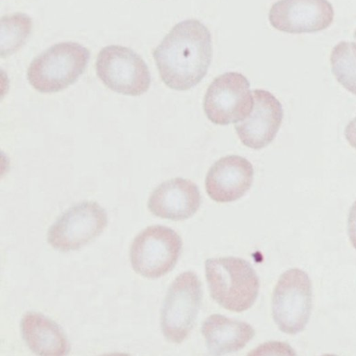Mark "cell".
<instances>
[{
	"mask_svg": "<svg viewBox=\"0 0 356 356\" xmlns=\"http://www.w3.org/2000/svg\"><path fill=\"white\" fill-rule=\"evenodd\" d=\"M105 210L94 201L76 204L49 228L48 242L55 249L67 251L81 248L98 236L107 224Z\"/></svg>",
	"mask_w": 356,
	"mask_h": 356,
	"instance_id": "9c48e42d",
	"label": "cell"
},
{
	"mask_svg": "<svg viewBox=\"0 0 356 356\" xmlns=\"http://www.w3.org/2000/svg\"><path fill=\"white\" fill-rule=\"evenodd\" d=\"M181 247L180 236L172 229L161 225L149 226L134 240L130 250L131 265L143 277H160L173 269Z\"/></svg>",
	"mask_w": 356,
	"mask_h": 356,
	"instance_id": "52a82bcc",
	"label": "cell"
},
{
	"mask_svg": "<svg viewBox=\"0 0 356 356\" xmlns=\"http://www.w3.org/2000/svg\"><path fill=\"white\" fill-rule=\"evenodd\" d=\"M348 233L353 246L356 249V201L351 206L349 212Z\"/></svg>",
	"mask_w": 356,
	"mask_h": 356,
	"instance_id": "ac0fdd59",
	"label": "cell"
},
{
	"mask_svg": "<svg viewBox=\"0 0 356 356\" xmlns=\"http://www.w3.org/2000/svg\"><path fill=\"white\" fill-rule=\"evenodd\" d=\"M202 298L201 282L193 272L180 274L165 297L161 325L165 338L179 343L188 336L196 320Z\"/></svg>",
	"mask_w": 356,
	"mask_h": 356,
	"instance_id": "277c9868",
	"label": "cell"
},
{
	"mask_svg": "<svg viewBox=\"0 0 356 356\" xmlns=\"http://www.w3.org/2000/svg\"><path fill=\"white\" fill-rule=\"evenodd\" d=\"M253 176V167L247 159L236 155H227L210 167L205 178L206 191L216 202H232L249 190Z\"/></svg>",
	"mask_w": 356,
	"mask_h": 356,
	"instance_id": "7c38bea8",
	"label": "cell"
},
{
	"mask_svg": "<svg viewBox=\"0 0 356 356\" xmlns=\"http://www.w3.org/2000/svg\"><path fill=\"white\" fill-rule=\"evenodd\" d=\"M96 72L106 86L126 95H140L148 90L151 83L144 60L131 49L121 45H108L100 50Z\"/></svg>",
	"mask_w": 356,
	"mask_h": 356,
	"instance_id": "8992f818",
	"label": "cell"
},
{
	"mask_svg": "<svg viewBox=\"0 0 356 356\" xmlns=\"http://www.w3.org/2000/svg\"><path fill=\"white\" fill-rule=\"evenodd\" d=\"M89 59V50L80 44L57 43L32 61L27 70V78L39 92H58L77 80L84 72Z\"/></svg>",
	"mask_w": 356,
	"mask_h": 356,
	"instance_id": "3957f363",
	"label": "cell"
},
{
	"mask_svg": "<svg viewBox=\"0 0 356 356\" xmlns=\"http://www.w3.org/2000/svg\"><path fill=\"white\" fill-rule=\"evenodd\" d=\"M22 337L29 348L40 355H65L69 343L61 328L35 312L26 313L21 321Z\"/></svg>",
	"mask_w": 356,
	"mask_h": 356,
	"instance_id": "9a60e30c",
	"label": "cell"
},
{
	"mask_svg": "<svg viewBox=\"0 0 356 356\" xmlns=\"http://www.w3.org/2000/svg\"><path fill=\"white\" fill-rule=\"evenodd\" d=\"M205 274L211 297L226 309L245 311L257 297L258 276L252 265L243 258H209L205 261Z\"/></svg>",
	"mask_w": 356,
	"mask_h": 356,
	"instance_id": "7a4b0ae2",
	"label": "cell"
},
{
	"mask_svg": "<svg viewBox=\"0 0 356 356\" xmlns=\"http://www.w3.org/2000/svg\"><path fill=\"white\" fill-rule=\"evenodd\" d=\"M202 202L197 186L188 179L175 178L161 183L151 194L147 206L159 217L173 221L192 217Z\"/></svg>",
	"mask_w": 356,
	"mask_h": 356,
	"instance_id": "4fadbf2b",
	"label": "cell"
},
{
	"mask_svg": "<svg viewBox=\"0 0 356 356\" xmlns=\"http://www.w3.org/2000/svg\"><path fill=\"white\" fill-rule=\"evenodd\" d=\"M253 107L250 114L234 125L241 142L248 148L261 149L270 144L280 127L283 109L269 91H253Z\"/></svg>",
	"mask_w": 356,
	"mask_h": 356,
	"instance_id": "8fae6325",
	"label": "cell"
},
{
	"mask_svg": "<svg viewBox=\"0 0 356 356\" xmlns=\"http://www.w3.org/2000/svg\"><path fill=\"white\" fill-rule=\"evenodd\" d=\"M330 65L337 82L356 95V43L341 41L330 54Z\"/></svg>",
	"mask_w": 356,
	"mask_h": 356,
	"instance_id": "e0dca14e",
	"label": "cell"
},
{
	"mask_svg": "<svg viewBox=\"0 0 356 356\" xmlns=\"http://www.w3.org/2000/svg\"><path fill=\"white\" fill-rule=\"evenodd\" d=\"M160 77L169 88L186 91L200 83L212 61V39L200 21L176 24L153 50Z\"/></svg>",
	"mask_w": 356,
	"mask_h": 356,
	"instance_id": "6da1fadb",
	"label": "cell"
},
{
	"mask_svg": "<svg viewBox=\"0 0 356 356\" xmlns=\"http://www.w3.org/2000/svg\"><path fill=\"white\" fill-rule=\"evenodd\" d=\"M354 38L356 40V30H355V31L354 33Z\"/></svg>",
	"mask_w": 356,
	"mask_h": 356,
	"instance_id": "ffe728a7",
	"label": "cell"
},
{
	"mask_svg": "<svg viewBox=\"0 0 356 356\" xmlns=\"http://www.w3.org/2000/svg\"><path fill=\"white\" fill-rule=\"evenodd\" d=\"M32 29V21L22 13L1 18L0 54L6 57L19 50L26 42Z\"/></svg>",
	"mask_w": 356,
	"mask_h": 356,
	"instance_id": "2e32d148",
	"label": "cell"
},
{
	"mask_svg": "<svg viewBox=\"0 0 356 356\" xmlns=\"http://www.w3.org/2000/svg\"><path fill=\"white\" fill-rule=\"evenodd\" d=\"M344 134L348 144L356 149V116L348 123Z\"/></svg>",
	"mask_w": 356,
	"mask_h": 356,
	"instance_id": "d6986e66",
	"label": "cell"
},
{
	"mask_svg": "<svg viewBox=\"0 0 356 356\" xmlns=\"http://www.w3.org/2000/svg\"><path fill=\"white\" fill-rule=\"evenodd\" d=\"M312 289L308 275L292 268L280 277L272 297V314L279 329L289 334L303 330L312 311Z\"/></svg>",
	"mask_w": 356,
	"mask_h": 356,
	"instance_id": "5b68a950",
	"label": "cell"
},
{
	"mask_svg": "<svg viewBox=\"0 0 356 356\" xmlns=\"http://www.w3.org/2000/svg\"><path fill=\"white\" fill-rule=\"evenodd\" d=\"M201 330L208 350L216 355L242 349L255 334L248 323L220 314L209 316L202 323Z\"/></svg>",
	"mask_w": 356,
	"mask_h": 356,
	"instance_id": "5bb4252c",
	"label": "cell"
},
{
	"mask_svg": "<svg viewBox=\"0 0 356 356\" xmlns=\"http://www.w3.org/2000/svg\"><path fill=\"white\" fill-rule=\"evenodd\" d=\"M248 79L236 72L214 79L204 99V110L212 123L226 125L245 119L251 112L254 98Z\"/></svg>",
	"mask_w": 356,
	"mask_h": 356,
	"instance_id": "ba28073f",
	"label": "cell"
},
{
	"mask_svg": "<svg viewBox=\"0 0 356 356\" xmlns=\"http://www.w3.org/2000/svg\"><path fill=\"white\" fill-rule=\"evenodd\" d=\"M334 9L327 0H279L269 11L270 24L289 33H313L327 28Z\"/></svg>",
	"mask_w": 356,
	"mask_h": 356,
	"instance_id": "30bf717a",
	"label": "cell"
}]
</instances>
